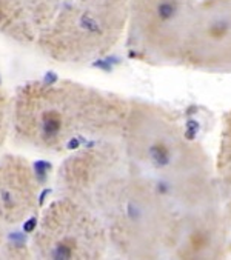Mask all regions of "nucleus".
I'll use <instances>...</instances> for the list:
<instances>
[{"label": "nucleus", "instance_id": "6", "mask_svg": "<svg viewBox=\"0 0 231 260\" xmlns=\"http://www.w3.org/2000/svg\"><path fill=\"white\" fill-rule=\"evenodd\" d=\"M33 255L52 260L103 258L109 249L106 230L88 206L61 196L40 216L31 240Z\"/></svg>", "mask_w": 231, "mask_h": 260}, {"label": "nucleus", "instance_id": "4", "mask_svg": "<svg viewBox=\"0 0 231 260\" xmlns=\"http://www.w3.org/2000/svg\"><path fill=\"white\" fill-rule=\"evenodd\" d=\"M128 0H71L36 32V46L62 65H88L125 37Z\"/></svg>", "mask_w": 231, "mask_h": 260}, {"label": "nucleus", "instance_id": "13", "mask_svg": "<svg viewBox=\"0 0 231 260\" xmlns=\"http://www.w3.org/2000/svg\"><path fill=\"white\" fill-rule=\"evenodd\" d=\"M68 2L71 0H28L34 31L37 32L40 28H43L55 16V13Z\"/></svg>", "mask_w": 231, "mask_h": 260}, {"label": "nucleus", "instance_id": "5", "mask_svg": "<svg viewBox=\"0 0 231 260\" xmlns=\"http://www.w3.org/2000/svg\"><path fill=\"white\" fill-rule=\"evenodd\" d=\"M200 0H128L125 45L133 60L182 67L187 37Z\"/></svg>", "mask_w": 231, "mask_h": 260}, {"label": "nucleus", "instance_id": "1", "mask_svg": "<svg viewBox=\"0 0 231 260\" xmlns=\"http://www.w3.org/2000/svg\"><path fill=\"white\" fill-rule=\"evenodd\" d=\"M121 143L130 171L185 214L220 203L214 159L166 108L133 99Z\"/></svg>", "mask_w": 231, "mask_h": 260}, {"label": "nucleus", "instance_id": "12", "mask_svg": "<svg viewBox=\"0 0 231 260\" xmlns=\"http://www.w3.org/2000/svg\"><path fill=\"white\" fill-rule=\"evenodd\" d=\"M214 170L220 203L231 225V110L225 114L222 122Z\"/></svg>", "mask_w": 231, "mask_h": 260}, {"label": "nucleus", "instance_id": "2", "mask_svg": "<svg viewBox=\"0 0 231 260\" xmlns=\"http://www.w3.org/2000/svg\"><path fill=\"white\" fill-rule=\"evenodd\" d=\"M130 100L71 80H34L13 100L16 137L34 149L61 154L82 140H121Z\"/></svg>", "mask_w": 231, "mask_h": 260}, {"label": "nucleus", "instance_id": "10", "mask_svg": "<svg viewBox=\"0 0 231 260\" xmlns=\"http://www.w3.org/2000/svg\"><path fill=\"white\" fill-rule=\"evenodd\" d=\"M40 185L30 162L20 155L0 157V222L7 228L28 220L37 210Z\"/></svg>", "mask_w": 231, "mask_h": 260}, {"label": "nucleus", "instance_id": "7", "mask_svg": "<svg viewBox=\"0 0 231 260\" xmlns=\"http://www.w3.org/2000/svg\"><path fill=\"white\" fill-rule=\"evenodd\" d=\"M128 170L121 140H96L68 155L57 173V188L93 210L103 188Z\"/></svg>", "mask_w": 231, "mask_h": 260}, {"label": "nucleus", "instance_id": "9", "mask_svg": "<svg viewBox=\"0 0 231 260\" xmlns=\"http://www.w3.org/2000/svg\"><path fill=\"white\" fill-rule=\"evenodd\" d=\"M231 225L222 205L178 214L169 258H223L229 254Z\"/></svg>", "mask_w": 231, "mask_h": 260}, {"label": "nucleus", "instance_id": "3", "mask_svg": "<svg viewBox=\"0 0 231 260\" xmlns=\"http://www.w3.org/2000/svg\"><path fill=\"white\" fill-rule=\"evenodd\" d=\"M93 211L106 230L109 248L121 257H168L178 213L151 183L130 168L103 188Z\"/></svg>", "mask_w": 231, "mask_h": 260}, {"label": "nucleus", "instance_id": "11", "mask_svg": "<svg viewBox=\"0 0 231 260\" xmlns=\"http://www.w3.org/2000/svg\"><path fill=\"white\" fill-rule=\"evenodd\" d=\"M0 34L20 45L34 43L36 31L28 0H0Z\"/></svg>", "mask_w": 231, "mask_h": 260}, {"label": "nucleus", "instance_id": "8", "mask_svg": "<svg viewBox=\"0 0 231 260\" xmlns=\"http://www.w3.org/2000/svg\"><path fill=\"white\" fill-rule=\"evenodd\" d=\"M182 67L200 73H231V0L199 2Z\"/></svg>", "mask_w": 231, "mask_h": 260}, {"label": "nucleus", "instance_id": "14", "mask_svg": "<svg viewBox=\"0 0 231 260\" xmlns=\"http://www.w3.org/2000/svg\"><path fill=\"white\" fill-rule=\"evenodd\" d=\"M13 123V103L8 94L0 89V149L5 145Z\"/></svg>", "mask_w": 231, "mask_h": 260}, {"label": "nucleus", "instance_id": "15", "mask_svg": "<svg viewBox=\"0 0 231 260\" xmlns=\"http://www.w3.org/2000/svg\"><path fill=\"white\" fill-rule=\"evenodd\" d=\"M7 226L0 222V255H4V251L7 248Z\"/></svg>", "mask_w": 231, "mask_h": 260}]
</instances>
